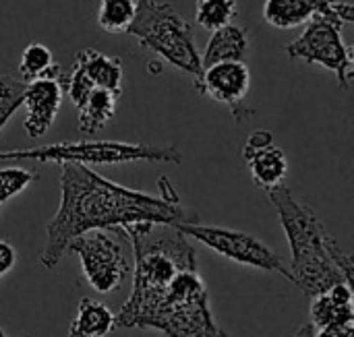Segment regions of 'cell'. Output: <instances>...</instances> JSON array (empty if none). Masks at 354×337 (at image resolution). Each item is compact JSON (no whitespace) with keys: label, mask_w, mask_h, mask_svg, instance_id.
<instances>
[{"label":"cell","mask_w":354,"mask_h":337,"mask_svg":"<svg viewBox=\"0 0 354 337\" xmlns=\"http://www.w3.org/2000/svg\"><path fill=\"white\" fill-rule=\"evenodd\" d=\"M160 195L116 184L83 164H62L60 207L46 226V247L39 263L54 269L68 242L91 230H116L131 224H197L199 215L180 205L178 193L160 178Z\"/></svg>","instance_id":"6da1fadb"},{"label":"cell","mask_w":354,"mask_h":337,"mask_svg":"<svg viewBox=\"0 0 354 337\" xmlns=\"http://www.w3.org/2000/svg\"><path fill=\"white\" fill-rule=\"evenodd\" d=\"M270 203L276 207L282 230L290 247V278L305 296L315 298L336 284L353 286L342 269L330 257V240L334 238L315 211L301 203L284 184L268 191Z\"/></svg>","instance_id":"7a4b0ae2"},{"label":"cell","mask_w":354,"mask_h":337,"mask_svg":"<svg viewBox=\"0 0 354 337\" xmlns=\"http://www.w3.org/2000/svg\"><path fill=\"white\" fill-rule=\"evenodd\" d=\"M158 329L168 337H220L207 286L195 269H185L127 325V329Z\"/></svg>","instance_id":"3957f363"},{"label":"cell","mask_w":354,"mask_h":337,"mask_svg":"<svg viewBox=\"0 0 354 337\" xmlns=\"http://www.w3.org/2000/svg\"><path fill=\"white\" fill-rule=\"evenodd\" d=\"M124 33L133 35L139 46L156 52L174 68L199 81L203 66L193 29L172 4L162 0H137L135 17Z\"/></svg>","instance_id":"277c9868"},{"label":"cell","mask_w":354,"mask_h":337,"mask_svg":"<svg viewBox=\"0 0 354 337\" xmlns=\"http://www.w3.org/2000/svg\"><path fill=\"white\" fill-rule=\"evenodd\" d=\"M35 160L39 164H83L116 166L133 162L180 164L183 153L176 145H139L122 141H64L33 149L0 151V162Z\"/></svg>","instance_id":"5b68a950"},{"label":"cell","mask_w":354,"mask_h":337,"mask_svg":"<svg viewBox=\"0 0 354 337\" xmlns=\"http://www.w3.org/2000/svg\"><path fill=\"white\" fill-rule=\"evenodd\" d=\"M340 31V21L313 15L305 31L286 46V54L309 64H322L336 75L340 89L348 91L354 75V50L344 44Z\"/></svg>","instance_id":"8992f818"},{"label":"cell","mask_w":354,"mask_h":337,"mask_svg":"<svg viewBox=\"0 0 354 337\" xmlns=\"http://www.w3.org/2000/svg\"><path fill=\"white\" fill-rule=\"evenodd\" d=\"M174 228L178 232H183L187 238L199 240L207 249L216 251L218 255H222L234 263L255 267L261 271H270V273H278L284 280L292 282L290 269L284 265L282 257L276 251H272L266 242L257 240L255 236H251L247 232L230 230V228H218V226H205L201 222L178 224Z\"/></svg>","instance_id":"52a82bcc"},{"label":"cell","mask_w":354,"mask_h":337,"mask_svg":"<svg viewBox=\"0 0 354 337\" xmlns=\"http://www.w3.org/2000/svg\"><path fill=\"white\" fill-rule=\"evenodd\" d=\"M66 249L79 255L87 284L102 294L114 292L131 273V267L122 255V247L108 236L106 230L85 232L73 238Z\"/></svg>","instance_id":"ba28073f"},{"label":"cell","mask_w":354,"mask_h":337,"mask_svg":"<svg viewBox=\"0 0 354 337\" xmlns=\"http://www.w3.org/2000/svg\"><path fill=\"white\" fill-rule=\"evenodd\" d=\"M195 89L201 95H207L230 108L236 122H243L253 114L251 108H245L243 102L251 89V70L245 62H216L203 68Z\"/></svg>","instance_id":"9c48e42d"},{"label":"cell","mask_w":354,"mask_h":337,"mask_svg":"<svg viewBox=\"0 0 354 337\" xmlns=\"http://www.w3.org/2000/svg\"><path fill=\"white\" fill-rule=\"evenodd\" d=\"M62 83L56 79H35L27 83L23 97L27 116L23 126L31 139L44 137L54 124V118L62 104Z\"/></svg>","instance_id":"30bf717a"},{"label":"cell","mask_w":354,"mask_h":337,"mask_svg":"<svg viewBox=\"0 0 354 337\" xmlns=\"http://www.w3.org/2000/svg\"><path fill=\"white\" fill-rule=\"evenodd\" d=\"M342 323H354L353 286L344 282L311 298V325L315 329Z\"/></svg>","instance_id":"8fae6325"},{"label":"cell","mask_w":354,"mask_h":337,"mask_svg":"<svg viewBox=\"0 0 354 337\" xmlns=\"http://www.w3.org/2000/svg\"><path fill=\"white\" fill-rule=\"evenodd\" d=\"M249 50L247 29L234 23L212 31V37L201 54V66L207 68L216 62H245Z\"/></svg>","instance_id":"7c38bea8"},{"label":"cell","mask_w":354,"mask_h":337,"mask_svg":"<svg viewBox=\"0 0 354 337\" xmlns=\"http://www.w3.org/2000/svg\"><path fill=\"white\" fill-rule=\"evenodd\" d=\"M243 157L251 170V176L257 186L270 191L274 186H280L282 180L288 174V160L280 147L266 145L259 149H243Z\"/></svg>","instance_id":"4fadbf2b"},{"label":"cell","mask_w":354,"mask_h":337,"mask_svg":"<svg viewBox=\"0 0 354 337\" xmlns=\"http://www.w3.org/2000/svg\"><path fill=\"white\" fill-rule=\"evenodd\" d=\"M75 64L91 79V83L95 87L114 91L120 95L122 91V64L118 58L106 56L104 52L95 50V48H85L81 52H77L75 56Z\"/></svg>","instance_id":"5bb4252c"},{"label":"cell","mask_w":354,"mask_h":337,"mask_svg":"<svg viewBox=\"0 0 354 337\" xmlns=\"http://www.w3.org/2000/svg\"><path fill=\"white\" fill-rule=\"evenodd\" d=\"M116 329V317L110 309L93 298H81L77 317L71 323L68 337H106Z\"/></svg>","instance_id":"9a60e30c"},{"label":"cell","mask_w":354,"mask_h":337,"mask_svg":"<svg viewBox=\"0 0 354 337\" xmlns=\"http://www.w3.org/2000/svg\"><path fill=\"white\" fill-rule=\"evenodd\" d=\"M116 102H118V93L95 87L83 99V104L77 108L79 110V131L85 135L100 133L114 118Z\"/></svg>","instance_id":"2e32d148"},{"label":"cell","mask_w":354,"mask_h":337,"mask_svg":"<svg viewBox=\"0 0 354 337\" xmlns=\"http://www.w3.org/2000/svg\"><path fill=\"white\" fill-rule=\"evenodd\" d=\"M19 70H21V77L25 83H31L35 79H56V81L64 83L62 68L56 64L50 48L39 41H33L23 50Z\"/></svg>","instance_id":"e0dca14e"},{"label":"cell","mask_w":354,"mask_h":337,"mask_svg":"<svg viewBox=\"0 0 354 337\" xmlns=\"http://www.w3.org/2000/svg\"><path fill=\"white\" fill-rule=\"evenodd\" d=\"M315 10L305 0H266L263 19L276 29H295L311 21Z\"/></svg>","instance_id":"ac0fdd59"},{"label":"cell","mask_w":354,"mask_h":337,"mask_svg":"<svg viewBox=\"0 0 354 337\" xmlns=\"http://www.w3.org/2000/svg\"><path fill=\"white\" fill-rule=\"evenodd\" d=\"M137 10V0H100L97 25L108 33H124Z\"/></svg>","instance_id":"d6986e66"},{"label":"cell","mask_w":354,"mask_h":337,"mask_svg":"<svg viewBox=\"0 0 354 337\" xmlns=\"http://www.w3.org/2000/svg\"><path fill=\"white\" fill-rule=\"evenodd\" d=\"M236 15H239L236 0H197V8H195L197 25L207 31H216L224 25H230Z\"/></svg>","instance_id":"ffe728a7"},{"label":"cell","mask_w":354,"mask_h":337,"mask_svg":"<svg viewBox=\"0 0 354 337\" xmlns=\"http://www.w3.org/2000/svg\"><path fill=\"white\" fill-rule=\"evenodd\" d=\"M25 81H17L12 77L0 75V131L12 118V114L23 106L25 97Z\"/></svg>","instance_id":"44dd1931"},{"label":"cell","mask_w":354,"mask_h":337,"mask_svg":"<svg viewBox=\"0 0 354 337\" xmlns=\"http://www.w3.org/2000/svg\"><path fill=\"white\" fill-rule=\"evenodd\" d=\"M37 178V174L33 170H25V168H2L0 170V205L8 199H12L15 195H19L21 191H25L33 180Z\"/></svg>","instance_id":"7402d4cb"},{"label":"cell","mask_w":354,"mask_h":337,"mask_svg":"<svg viewBox=\"0 0 354 337\" xmlns=\"http://www.w3.org/2000/svg\"><path fill=\"white\" fill-rule=\"evenodd\" d=\"M305 2L315 10V15L336 19L342 25L354 21V6L351 2H344V0H305Z\"/></svg>","instance_id":"603a6c76"},{"label":"cell","mask_w":354,"mask_h":337,"mask_svg":"<svg viewBox=\"0 0 354 337\" xmlns=\"http://www.w3.org/2000/svg\"><path fill=\"white\" fill-rule=\"evenodd\" d=\"M17 263V251L10 242L0 240V280L15 267Z\"/></svg>","instance_id":"cb8c5ba5"},{"label":"cell","mask_w":354,"mask_h":337,"mask_svg":"<svg viewBox=\"0 0 354 337\" xmlns=\"http://www.w3.org/2000/svg\"><path fill=\"white\" fill-rule=\"evenodd\" d=\"M315 337H354V323H342V325H330L315 329Z\"/></svg>","instance_id":"d4e9b609"},{"label":"cell","mask_w":354,"mask_h":337,"mask_svg":"<svg viewBox=\"0 0 354 337\" xmlns=\"http://www.w3.org/2000/svg\"><path fill=\"white\" fill-rule=\"evenodd\" d=\"M292 337H315V327L311 323H305V325L299 327V331Z\"/></svg>","instance_id":"484cf974"},{"label":"cell","mask_w":354,"mask_h":337,"mask_svg":"<svg viewBox=\"0 0 354 337\" xmlns=\"http://www.w3.org/2000/svg\"><path fill=\"white\" fill-rule=\"evenodd\" d=\"M0 337H6L4 336V331H2V327H0Z\"/></svg>","instance_id":"4316f807"},{"label":"cell","mask_w":354,"mask_h":337,"mask_svg":"<svg viewBox=\"0 0 354 337\" xmlns=\"http://www.w3.org/2000/svg\"><path fill=\"white\" fill-rule=\"evenodd\" d=\"M17 337H31V336H27V334H21V336H17Z\"/></svg>","instance_id":"83f0119b"},{"label":"cell","mask_w":354,"mask_h":337,"mask_svg":"<svg viewBox=\"0 0 354 337\" xmlns=\"http://www.w3.org/2000/svg\"><path fill=\"white\" fill-rule=\"evenodd\" d=\"M220 337H228V336H226V334H224V331H222V336H220Z\"/></svg>","instance_id":"f1b7e54d"}]
</instances>
